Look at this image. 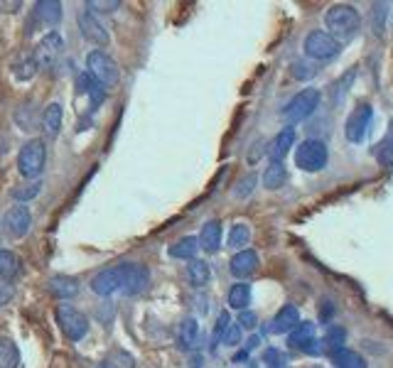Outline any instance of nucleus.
<instances>
[{
	"mask_svg": "<svg viewBox=\"0 0 393 368\" xmlns=\"http://www.w3.org/2000/svg\"><path fill=\"white\" fill-rule=\"evenodd\" d=\"M324 25H327V35H332V37L342 44L359 35L361 15L354 5L337 3V5H332V8H327V13H324Z\"/></svg>",
	"mask_w": 393,
	"mask_h": 368,
	"instance_id": "1",
	"label": "nucleus"
},
{
	"mask_svg": "<svg viewBox=\"0 0 393 368\" xmlns=\"http://www.w3.org/2000/svg\"><path fill=\"white\" fill-rule=\"evenodd\" d=\"M319 98H322L319 89H303L300 93H295L291 101H288V106L283 108V121L288 123V128L307 121V118L317 111Z\"/></svg>",
	"mask_w": 393,
	"mask_h": 368,
	"instance_id": "2",
	"label": "nucleus"
},
{
	"mask_svg": "<svg viewBox=\"0 0 393 368\" xmlns=\"http://www.w3.org/2000/svg\"><path fill=\"white\" fill-rule=\"evenodd\" d=\"M329 150L322 140H305L295 148V165H298L303 172H322L327 167Z\"/></svg>",
	"mask_w": 393,
	"mask_h": 368,
	"instance_id": "3",
	"label": "nucleus"
},
{
	"mask_svg": "<svg viewBox=\"0 0 393 368\" xmlns=\"http://www.w3.org/2000/svg\"><path fill=\"white\" fill-rule=\"evenodd\" d=\"M45 162H47V148H45L42 140L35 138L23 145V150L18 155V170L23 177L37 179L45 172Z\"/></svg>",
	"mask_w": 393,
	"mask_h": 368,
	"instance_id": "4",
	"label": "nucleus"
},
{
	"mask_svg": "<svg viewBox=\"0 0 393 368\" xmlns=\"http://www.w3.org/2000/svg\"><path fill=\"white\" fill-rule=\"evenodd\" d=\"M303 49H305V57H307V59L332 61V59H337V57H339L342 44H339L337 40L332 37V35L324 32V30H312V32L305 37Z\"/></svg>",
	"mask_w": 393,
	"mask_h": 368,
	"instance_id": "5",
	"label": "nucleus"
},
{
	"mask_svg": "<svg viewBox=\"0 0 393 368\" xmlns=\"http://www.w3.org/2000/svg\"><path fill=\"white\" fill-rule=\"evenodd\" d=\"M86 71H89L101 86H116L118 79H121V71H118L116 59L101 49H94L89 57H86Z\"/></svg>",
	"mask_w": 393,
	"mask_h": 368,
	"instance_id": "6",
	"label": "nucleus"
},
{
	"mask_svg": "<svg viewBox=\"0 0 393 368\" xmlns=\"http://www.w3.org/2000/svg\"><path fill=\"white\" fill-rule=\"evenodd\" d=\"M57 324H59V329L64 331V336L69 341H81L86 336V331H89L86 314H81L71 304H59L57 307Z\"/></svg>",
	"mask_w": 393,
	"mask_h": 368,
	"instance_id": "7",
	"label": "nucleus"
},
{
	"mask_svg": "<svg viewBox=\"0 0 393 368\" xmlns=\"http://www.w3.org/2000/svg\"><path fill=\"white\" fill-rule=\"evenodd\" d=\"M371 121H374V108H371L369 103L356 106L354 111L349 113V118H346V126H344L346 140H349V143H361V140L366 138V133H369Z\"/></svg>",
	"mask_w": 393,
	"mask_h": 368,
	"instance_id": "8",
	"label": "nucleus"
},
{
	"mask_svg": "<svg viewBox=\"0 0 393 368\" xmlns=\"http://www.w3.org/2000/svg\"><path fill=\"white\" fill-rule=\"evenodd\" d=\"M0 226H3V231L8 233L10 238H25L30 226H33V214H30V209L23 204L10 206L3 214V219H0Z\"/></svg>",
	"mask_w": 393,
	"mask_h": 368,
	"instance_id": "9",
	"label": "nucleus"
},
{
	"mask_svg": "<svg viewBox=\"0 0 393 368\" xmlns=\"http://www.w3.org/2000/svg\"><path fill=\"white\" fill-rule=\"evenodd\" d=\"M150 285V273L146 266L138 263H123V292L126 295H141Z\"/></svg>",
	"mask_w": 393,
	"mask_h": 368,
	"instance_id": "10",
	"label": "nucleus"
},
{
	"mask_svg": "<svg viewBox=\"0 0 393 368\" xmlns=\"http://www.w3.org/2000/svg\"><path fill=\"white\" fill-rule=\"evenodd\" d=\"M91 290L101 297H108V295L123 290V266L116 268H106V271L96 273L94 280H91Z\"/></svg>",
	"mask_w": 393,
	"mask_h": 368,
	"instance_id": "11",
	"label": "nucleus"
},
{
	"mask_svg": "<svg viewBox=\"0 0 393 368\" xmlns=\"http://www.w3.org/2000/svg\"><path fill=\"white\" fill-rule=\"evenodd\" d=\"M288 344L291 349L305 351V354H319V341L315 339V324L310 322H300L295 329L288 334Z\"/></svg>",
	"mask_w": 393,
	"mask_h": 368,
	"instance_id": "12",
	"label": "nucleus"
},
{
	"mask_svg": "<svg viewBox=\"0 0 393 368\" xmlns=\"http://www.w3.org/2000/svg\"><path fill=\"white\" fill-rule=\"evenodd\" d=\"M61 49H64L61 35L52 30V32H47L42 40H40L37 49H35L33 54H35V59H37L40 66H49V64H54V61H57V57L61 54Z\"/></svg>",
	"mask_w": 393,
	"mask_h": 368,
	"instance_id": "13",
	"label": "nucleus"
},
{
	"mask_svg": "<svg viewBox=\"0 0 393 368\" xmlns=\"http://www.w3.org/2000/svg\"><path fill=\"white\" fill-rule=\"evenodd\" d=\"M76 86H79V91L84 93L86 98H89L91 108H98L103 101H106V86L98 84L94 76L89 74V71H81V74L76 76Z\"/></svg>",
	"mask_w": 393,
	"mask_h": 368,
	"instance_id": "14",
	"label": "nucleus"
},
{
	"mask_svg": "<svg viewBox=\"0 0 393 368\" xmlns=\"http://www.w3.org/2000/svg\"><path fill=\"white\" fill-rule=\"evenodd\" d=\"M300 324V312L295 304H286V307L278 309V314L271 319V334H291L295 326Z\"/></svg>",
	"mask_w": 393,
	"mask_h": 368,
	"instance_id": "15",
	"label": "nucleus"
},
{
	"mask_svg": "<svg viewBox=\"0 0 393 368\" xmlns=\"http://www.w3.org/2000/svg\"><path fill=\"white\" fill-rule=\"evenodd\" d=\"M256 271H258V253L251 251V248H244V251H239L231 258V275L234 278H251Z\"/></svg>",
	"mask_w": 393,
	"mask_h": 368,
	"instance_id": "16",
	"label": "nucleus"
},
{
	"mask_svg": "<svg viewBox=\"0 0 393 368\" xmlns=\"http://www.w3.org/2000/svg\"><path fill=\"white\" fill-rule=\"evenodd\" d=\"M291 148H295V128H283V131L271 140V145H268V158H271V162H283V158L291 153Z\"/></svg>",
	"mask_w": 393,
	"mask_h": 368,
	"instance_id": "17",
	"label": "nucleus"
},
{
	"mask_svg": "<svg viewBox=\"0 0 393 368\" xmlns=\"http://www.w3.org/2000/svg\"><path fill=\"white\" fill-rule=\"evenodd\" d=\"M33 18L37 25L52 28V25H57L61 20V3H57V0H40V3H35Z\"/></svg>",
	"mask_w": 393,
	"mask_h": 368,
	"instance_id": "18",
	"label": "nucleus"
},
{
	"mask_svg": "<svg viewBox=\"0 0 393 368\" xmlns=\"http://www.w3.org/2000/svg\"><path fill=\"white\" fill-rule=\"evenodd\" d=\"M79 30H81V35L89 40V42H94V44H106L108 42L106 28H103V25L98 23V20L91 13H81L79 15Z\"/></svg>",
	"mask_w": 393,
	"mask_h": 368,
	"instance_id": "19",
	"label": "nucleus"
},
{
	"mask_svg": "<svg viewBox=\"0 0 393 368\" xmlns=\"http://www.w3.org/2000/svg\"><path fill=\"white\" fill-rule=\"evenodd\" d=\"M49 292L57 299H71L79 295V280L69 275H54L49 280Z\"/></svg>",
	"mask_w": 393,
	"mask_h": 368,
	"instance_id": "20",
	"label": "nucleus"
},
{
	"mask_svg": "<svg viewBox=\"0 0 393 368\" xmlns=\"http://www.w3.org/2000/svg\"><path fill=\"white\" fill-rule=\"evenodd\" d=\"M199 248H204L206 253H216L221 248V224L219 221H206L204 226H201V233H199Z\"/></svg>",
	"mask_w": 393,
	"mask_h": 368,
	"instance_id": "21",
	"label": "nucleus"
},
{
	"mask_svg": "<svg viewBox=\"0 0 393 368\" xmlns=\"http://www.w3.org/2000/svg\"><path fill=\"white\" fill-rule=\"evenodd\" d=\"M374 158L381 167L393 170V123L389 126V131H386V136L379 140V145L374 148Z\"/></svg>",
	"mask_w": 393,
	"mask_h": 368,
	"instance_id": "22",
	"label": "nucleus"
},
{
	"mask_svg": "<svg viewBox=\"0 0 393 368\" xmlns=\"http://www.w3.org/2000/svg\"><path fill=\"white\" fill-rule=\"evenodd\" d=\"M42 131L47 138H57L61 131V106L59 103H49L42 113Z\"/></svg>",
	"mask_w": 393,
	"mask_h": 368,
	"instance_id": "23",
	"label": "nucleus"
},
{
	"mask_svg": "<svg viewBox=\"0 0 393 368\" xmlns=\"http://www.w3.org/2000/svg\"><path fill=\"white\" fill-rule=\"evenodd\" d=\"M332 364L337 368H369L366 359L354 349H337L332 351Z\"/></svg>",
	"mask_w": 393,
	"mask_h": 368,
	"instance_id": "24",
	"label": "nucleus"
},
{
	"mask_svg": "<svg viewBox=\"0 0 393 368\" xmlns=\"http://www.w3.org/2000/svg\"><path fill=\"white\" fill-rule=\"evenodd\" d=\"M23 273V263L13 251H0V278L13 283L15 278H20Z\"/></svg>",
	"mask_w": 393,
	"mask_h": 368,
	"instance_id": "25",
	"label": "nucleus"
},
{
	"mask_svg": "<svg viewBox=\"0 0 393 368\" xmlns=\"http://www.w3.org/2000/svg\"><path fill=\"white\" fill-rule=\"evenodd\" d=\"M196 251H199V241L194 236H184L175 246H170V256L177 258V261H194Z\"/></svg>",
	"mask_w": 393,
	"mask_h": 368,
	"instance_id": "26",
	"label": "nucleus"
},
{
	"mask_svg": "<svg viewBox=\"0 0 393 368\" xmlns=\"http://www.w3.org/2000/svg\"><path fill=\"white\" fill-rule=\"evenodd\" d=\"M226 302H229L231 309H239V312L248 309V304H251V285H248V283H236L234 287L229 290V297H226Z\"/></svg>",
	"mask_w": 393,
	"mask_h": 368,
	"instance_id": "27",
	"label": "nucleus"
},
{
	"mask_svg": "<svg viewBox=\"0 0 393 368\" xmlns=\"http://www.w3.org/2000/svg\"><path fill=\"white\" fill-rule=\"evenodd\" d=\"M20 366V349L13 339L0 336V368H18Z\"/></svg>",
	"mask_w": 393,
	"mask_h": 368,
	"instance_id": "28",
	"label": "nucleus"
},
{
	"mask_svg": "<svg viewBox=\"0 0 393 368\" xmlns=\"http://www.w3.org/2000/svg\"><path fill=\"white\" fill-rule=\"evenodd\" d=\"M288 182V170L283 162H271L263 172V184L266 189H281L283 184Z\"/></svg>",
	"mask_w": 393,
	"mask_h": 368,
	"instance_id": "29",
	"label": "nucleus"
},
{
	"mask_svg": "<svg viewBox=\"0 0 393 368\" xmlns=\"http://www.w3.org/2000/svg\"><path fill=\"white\" fill-rule=\"evenodd\" d=\"M187 275H189V283H192L194 287H204V285H209V280H211V271L204 261H196L194 258V261H189Z\"/></svg>",
	"mask_w": 393,
	"mask_h": 368,
	"instance_id": "30",
	"label": "nucleus"
},
{
	"mask_svg": "<svg viewBox=\"0 0 393 368\" xmlns=\"http://www.w3.org/2000/svg\"><path fill=\"white\" fill-rule=\"evenodd\" d=\"M98 368H136V359H133L128 351L123 349H113L106 359L98 364Z\"/></svg>",
	"mask_w": 393,
	"mask_h": 368,
	"instance_id": "31",
	"label": "nucleus"
},
{
	"mask_svg": "<svg viewBox=\"0 0 393 368\" xmlns=\"http://www.w3.org/2000/svg\"><path fill=\"white\" fill-rule=\"evenodd\" d=\"M13 69H15V76H18L20 81H28L37 74L40 64H37V59H35V54H23L18 61H15Z\"/></svg>",
	"mask_w": 393,
	"mask_h": 368,
	"instance_id": "32",
	"label": "nucleus"
},
{
	"mask_svg": "<svg viewBox=\"0 0 393 368\" xmlns=\"http://www.w3.org/2000/svg\"><path fill=\"white\" fill-rule=\"evenodd\" d=\"M180 344L184 346V349H192L196 344V336H199V324H196V319H184L182 324H180Z\"/></svg>",
	"mask_w": 393,
	"mask_h": 368,
	"instance_id": "33",
	"label": "nucleus"
},
{
	"mask_svg": "<svg viewBox=\"0 0 393 368\" xmlns=\"http://www.w3.org/2000/svg\"><path fill=\"white\" fill-rule=\"evenodd\" d=\"M248 241H251V229H248L246 224H234L229 231V248H239V251H244V246H248Z\"/></svg>",
	"mask_w": 393,
	"mask_h": 368,
	"instance_id": "34",
	"label": "nucleus"
},
{
	"mask_svg": "<svg viewBox=\"0 0 393 368\" xmlns=\"http://www.w3.org/2000/svg\"><path fill=\"white\" fill-rule=\"evenodd\" d=\"M40 191H42V182H37V179H35V182H30V184H20V186H15L13 189V199L15 201H33L35 196L40 194Z\"/></svg>",
	"mask_w": 393,
	"mask_h": 368,
	"instance_id": "35",
	"label": "nucleus"
},
{
	"mask_svg": "<svg viewBox=\"0 0 393 368\" xmlns=\"http://www.w3.org/2000/svg\"><path fill=\"white\" fill-rule=\"evenodd\" d=\"M221 344H226V346H236V344H241V326L236 324V322H229V326L224 329V334H221Z\"/></svg>",
	"mask_w": 393,
	"mask_h": 368,
	"instance_id": "36",
	"label": "nucleus"
},
{
	"mask_svg": "<svg viewBox=\"0 0 393 368\" xmlns=\"http://www.w3.org/2000/svg\"><path fill=\"white\" fill-rule=\"evenodd\" d=\"M263 364H266V368H288L286 356L278 349H268L266 354H263Z\"/></svg>",
	"mask_w": 393,
	"mask_h": 368,
	"instance_id": "37",
	"label": "nucleus"
},
{
	"mask_svg": "<svg viewBox=\"0 0 393 368\" xmlns=\"http://www.w3.org/2000/svg\"><path fill=\"white\" fill-rule=\"evenodd\" d=\"M344 329L342 326H332V329L327 331V344L332 346V351L337 349H344Z\"/></svg>",
	"mask_w": 393,
	"mask_h": 368,
	"instance_id": "38",
	"label": "nucleus"
},
{
	"mask_svg": "<svg viewBox=\"0 0 393 368\" xmlns=\"http://www.w3.org/2000/svg\"><path fill=\"white\" fill-rule=\"evenodd\" d=\"M116 8H121V3L118 0H113V3H108V0H89L86 3V10H98V13H113Z\"/></svg>",
	"mask_w": 393,
	"mask_h": 368,
	"instance_id": "39",
	"label": "nucleus"
},
{
	"mask_svg": "<svg viewBox=\"0 0 393 368\" xmlns=\"http://www.w3.org/2000/svg\"><path fill=\"white\" fill-rule=\"evenodd\" d=\"M253 186H256V174H248L239 182V186L234 189V196H239V199H246L248 194L253 191Z\"/></svg>",
	"mask_w": 393,
	"mask_h": 368,
	"instance_id": "40",
	"label": "nucleus"
},
{
	"mask_svg": "<svg viewBox=\"0 0 393 368\" xmlns=\"http://www.w3.org/2000/svg\"><path fill=\"white\" fill-rule=\"evenodd\" d=\"M315 66L307 64V61H295L293 64V76L295 79H310V76H315Z\"/></svg>",
	"mask_w": 393,
	"mask_h": 368,
	"instance_id": "41",
	"label": "nucleus"
},
{
	"mask_svg": "<svg viewBox=\"0 0 393 368\" xmlns=\"http://www.w3.org/2000/svg\"><path fill=\"white\" fill-rule=\"evenodd\" d=\"M10 299H13V283L0 278V307H5Z\"/></svg>",
	"mask_w": 393,
	"mask_h": 368,
	"instance_id": "42",
	"label": "nucleus"
},
{
	"mask_svg": "<svg viewBox=\"0 0 393 368\" xmlns=\"http://www.w3.org/2000/svg\"><path fill=\"white\" fill-rule=\"evenodd\" d=\"M256 324H258L256 314L248 312V309H244V312H241V317H239V326H241V329H256Z\"/></svg>",
	"mask_w": 393,
	"mask_h": 368,
	"instance_id": "43",
	"label": "nucleus"
},
{
	"mask_svg": "<svg viewBox=\"0 0 393 368\" xmlns=\"http://www.w3.org/2000/svg\"><path fill=\"white\" fill-rule=\"evenodd\" d=\"M229 322H231V319H229V312H221L219 319H216V326H214V339H216V341L221 339V334H224V329L229 326Z\"/></svg>",
	"mask_w": 393,
	"mask_h": 368,
	"instance_id": "44",
	"label": "nucleus"
},
{
	"mask_svg": "<svg viewBox=\"0 0 393 368\" xmlns=\"http://www.w3.org/2000/svg\"><path fill=\"white\" fill-rule=\"evenodd\" d=\"M374 15H376V25H374V30L376 32H384V18H386V5L384 3H379L376 5V10H374Z\"/></svg>",
	"mask_w": 393,
	"mask_h": 368,
	"instance_id": "45",
	"label": "nucleus"
}]
</instances>
